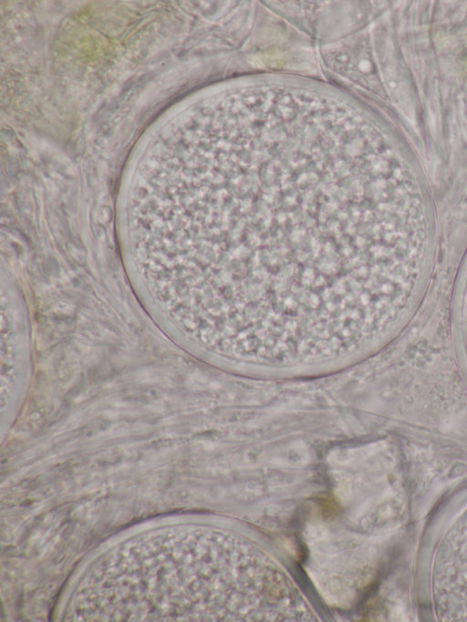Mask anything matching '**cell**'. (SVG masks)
<instances>
[{
  "label": "cell",
  "instance_id": "obj_1",
  "mask_svg": "<svg viewBox=\"0 0 467 622\" xmlns=\"http://www.w3.org/2000/svg\"><path fill=\"white\" fill-rule=\"evenodd\" d=\"M256 548L204 526L155 529L105 555L87 574L68 621H251L265 592Z\"/></svg>",
  "mask_w": 467,
  "mask_h": 622
}]
</instances>
